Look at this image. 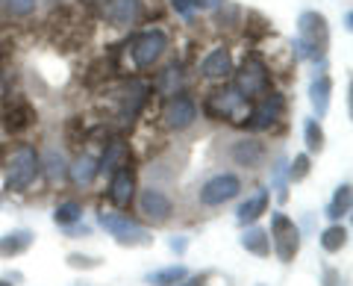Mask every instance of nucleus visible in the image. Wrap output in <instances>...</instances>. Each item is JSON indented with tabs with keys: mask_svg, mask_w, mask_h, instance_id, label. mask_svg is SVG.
<instances>
[{
	"mask_svg": "<svg viewBox=\"0 0 353 286\" xmlns=\"http://www.w3.org/2000/svg\"><path fill=\"white\" fill-rule=\"evenodd\" d=\"M103 15L115 27H132L145 15V0H106Z\"/></svg>",
	"mask_w": 353,
	"mask_h": 286,
	"instance_id": "12",
	"label": "nucleus"
},
{
	"mask_svg": "<svg viewBox=\"0 0 353 286\" xmlns=\"http://www.w3.org/2000/svg\"><path fill=\"white\" fill-rule=\"evenodd\" d=\"M0 286H15L12 280H0Z\"/></svg>",
	"mask_w": 353,
	"mask_h": 286,
	"instance_id": "40",
	"label": "nucleus"
},
{
	"mask_svg": "<svg viewBox=\"0 0 353 286\" xmlns=\"http://www.w3.org/2000/svg\"><path fill=\"white\" fill-rule=\"evenodd\" d=\"M285 115V97L280 92H265L259 95L253 106L248 109V118H245V127L253 130V133H262V130H271L277 121Z\"/></svg>",
	"mask_w": 353,
	"mask_h": 286,
	"instance_id": "6",
	"label": "nucleus"
},
{
	"mask_svg": "<svg viewBox=\"0 0 353 286\" xmlns=\"http://www.w3.org/2000/svg\"><path fill=\"white\" fill-rule=\"evenodd\" d=\"M350 207H353V189H350V183H341L336 189V195H333V201L327 204L324 216L330 218V222H339V218H345L350 213Z\"/></svg>",
	"mask_w": 353,
	"mask_h": 286,
	"instance_id": "21",
	"label": "nucleus"
},
{
	"mask_svg": "<svg viewBox=\"0 0 353 286\" xmlns=\"http://www.w3.org/2000/svg\"><path fill=\"white\" fill-rule=\"evenodd\" d=\"M309 171H312V157L309 153H297V157L289 162V183H303L309 178Z\"/></svg>",
	"mask_w": 353,
	"mask_h": 286,
	"instance_id": "30",
	"label": "nucleus"
},
{
	"mask_svg": "<svg viewBox=\"0 0 353 286\" xmlns=\"http://www.w3.org/2000/svg\"><path fill=\"white\" fill-rule=\"evenodd\" d=\"M303 142H306V153H321L324 145H327V136H324V127L318 118H306L303 121Z\"/></svg>",
	"mask_w": 353,
	"mask_h": 286,
	"instance_id": "24",
	"label": "nucleus"
},
{
	"mask_svg": "<svg viewBox=\"0 0 353 286\" xmlns=\"http://www.w3.org/2000/svg\"><path fill=\"white\" fill-rule=\"evenodd\" d=\"M324 286H341L339 269H324Z\"/></svg>",
	"mask_w": 353,
	"mask_h": 286,
	"instance_id": "37",
	"label": "nucleus"
},
{
	"mask_svg": "<svg viewBox=\"0 0 353 286\" xmlns=\"http://www.w3.org/2000/svg\"><path fill=\"white\" fill-rule=\"evenodd\" d=\"M39 171H41V157L36 153V148L21 145L15 151V157L9 160L3 189L6 192H27L30 186H32V180L39 178Z\"/></svg>",
	"mask_w": 353,
	"mask_h": 286,
	"instance_id": "3",
	"label": "nucleus"
},
{
	"mask_svg": "<svg viewBox=\"0 0 353 286\" xmlns=\"http://www.w3.org/2000/svg\"><path fill=\"white\" fill-rule=\"evenodd\" d=\"M347 236H350L347 227L339 225V222H333V225H330L324 233H321V248L327 251V254H339V251L347 245Z\"/></svg>",
	"mask_w": 353,
	"mask_h": 286,
	"instance_id": "26",
	"label": "nucleus"
},
{
	"mask_svg": "<svg viewBox=\"0 0 353 286\" xmlns=\"http://www.w3.org/2000/svg\"><path fill=\"white\" fill-rule=\"evenodd\" d=\"M197 121V104L192 101L189 95H171L168 101H165V106H162V124L168 127V130H189L192 124Z\"/></svg>",
	"mask_w": 353,
	"mask_h": 286,
	"instance_id": "10",
	"label": "nucleus"
},
{
	"mask_svg": "<svg viewBox=\"0 0 353 286\" xmlns=\"http://www.w3.org/2000/svg\"><path fill=\"white\" fill-rule=\"evenodd\" d=\"M121 166H127V145H124V142H112V145L106 148L103 157L97 160V169L112 174V171L121 169Z\"/></svg>",
	"mask_w": 353,
	"mask_h": 286,
	"instance_id": "27",
	"label": "nucleus"
},
{
	"mask_svg": "<svg viewBox=\"0 0 353 286\" xmlns=\"http://www.w3.org/2000/svg\"><path fill=\"white\" fill-rule=\"evenodd\" d=\"M65 263H68L71 269H101V263H103V260L85 257V254H77V251H74V254H68V260H65Z\"/></svg>",
	"mask_w": 353,
	"mask_h": 286,
	"instance_id": "36",
	"label": "nucleus"
},
{
	"mask_svg": "<svg viewBox=\"0 0 353 286\" xmlns=\"http://www.w3.org/2000/svg\"><path fill=\"white\" fill-rule=\"evenodd\" d=\"M248 21H250V24H245V30H248L250 39H262V36H268V32H271V21L265 18L262 12H253V9H250Z\"/></svg>",
	"mask_w": 353,
	"mask_h": 286,
	"instance_id": "34",
	"label": "nucleus"
},
{
	"mask_svg": "<svg viewBox=\"0 0 353 286\" xmlns=\"http://www.w3.org/2000/svg\"><path fill=\"white\" fill-rule=\"evenodd\" d=\"M32 242H36V233H32V230H27V227L12 230V233L0 236V260H12V257L27 254V251L32 248Z\"/></svg>",
	"mask_w": 353,
	"mask_h": 286,
	"instance_id": "16",
	"label": "nucleus"
},
{
	"mask_svg": "<svg viewBox=\"0 0 353 286\" xmlns=\"http://www.w3.org/2000/svg\"><path fill=\"white\" fill-rule=\"evenodd\" d=\"M345 30H353V12H345Z\"/></svg>",
	"mask_w": 353,
	"mask_h": 286,
	"instance_id": "39",
	"label": "nucleus"
},
{
	"mask_svg": "<svg viewBox=\"0 0 353 286\" xmlns=\"http://www.w3.org/2000/svg\"><path fill=\"white\" fill-rule=\"evenodd\" d=\"M39 0H0V9L9 15V18H30L36 12Z\"/></svg>",
	"mask_w": 353,
	"mask_h": 286,
	"instance_id": "31",
	"label": "nucleus"
},
{
	"mask_svg": "<svg viewBox=\"0 0 353 286\" xmlns=\"http://www.w3.org/2000/svg\"><path fill=\"white\" fill-rule=\"evenodd\" d=\"M185 278H189V269L185 266H168V269H159V271H150L148 278H145V283H150V286H176V283H183Z\"/></svg>",
	"mask_w": 353,
	"mask_h": 286,
	"instance_id": "25",
	"label": "nucleus"
},
{
	"mask_svg": "<svg viewBox=\"0 0 353 286\" xmlns=\"http://www.w3.org/2000/svg\"><path fill=\"white\" fill-rule=\"evenodd\" d=\"M32 118H36V113L30 109V104H15L12 109H6L3 124H6L9 133H24V130L32 124Z\"/></svg>",
	"mask_w": 353,
	"mask_h": 286,
	"instance_id": "22",
	"label": "nucleus"
},
{
	"mask_svg": "<svg viewBox=\"0 0 353 286\" xmlns=\"http://www.w3.org/2000/svg\"><path fill=\"white\" fill-rule=\"evenodd\" d=\"M241 192V180L239 174L233 171H221L215 174V178H209L203 186H201V204L203 207H224L227 201H233V198H239Z\"/></svg>",
	"mask_w": 353,
	"mask_h": 286,
	"instance_id": "9",
	"label": "nucleus"
},
{
	"mask_svg": "<svg viewBox=\"0 0 353 286\" xmlns=\"http://www.w3.org/2000/svg\"><path fill=\"white\" fill-rule=\"evenodd\" d=\"M165 50H168V36L162 30H145L132 39V62L141 71L153 68L165 57Z\"/></svg>",
	"mask_w": 353,
	"mask_h": 286,
	"instance_id": "8",
	"label": "nucleus"
},
{
	"mask_svg": "<svg viewBox=\"0 0 353 286\" xmlns=\"http://www.w3.org/2000/svg\"><path fill=\"white\" fill-rule=\"evenodd\" d=\"M239 245L248 251V254H256V257H271V239H268V230L256 227V225H248V230L239 236Z\"/></svg>",
	"mask_w": 353,
	"mask_h": 286,
	"instance_id": "19",
	"label": "nucleus"
},
{
	"mask_svg": "<svg viewBox=\"0 0 353 286\" xmlns=\"http://www.w3.org/2000/svg\"><path fill=\"white\" fill-rule=\"evenodd\" d=\"M171 6H174L176 15L189 18L192 12H197V9H209V0H171Z\"/></svg>",
	"mask_w": 353,
	"mask_h": 286,
	"instance_id": "35",
	"label": "nucleus"
},
{
	"mask_svg": "<svg viewBox=\"0 0 353 286\" xmlns=\"http://www.w3.org/2000/svg\"><path fill=\"white\" fill-rule=\"evenodd\" d=\"M139 213L153 225H165L171 218V213H174V204H171V198L165 192H159V189H153L150 186V189H145L139 195Z\"/></svg>",
	"mask_w": 353,
	"mask_h": 286,
	"instance_id": "11",
	"label": "nucleus"
},
{
	"mask_svg": "<svg viewBox=\"0 0 353 286\" xmlns=\"http://www.w3.org/2000/svg\"><path fill=\"white\" fill-rule=\"evenodd\" d=\"M215 3H221V0H215Z\"/></svg>",
	"mask_w": 353,
	"mask_h": 286,
	"instance_id": "41",
	"label": "nucleus"
},
{
	"mask_svg": "<svg viewBox=\"0 0 353 286\" xmlns=\"http://www.w3.org/2000/svg\"><path fill=\"white\" fill-rule=\"evenodd\" d=\"M176 86H180V65L174 62V65H168V68L162 71L157 89H159L162 95H176Z\"/></svg>",
	"mask_w": 353,
	"mask_h": 286,
	"instance_id": "33",
	"label": "nucleus"
},
{
	"mask_svg": "<svg viewBox=\"0 0 353 286\" xmlns=\"http://www.w3.org/2000/svg\"><path fill=\"white\" fill-rule=\"evenodd\" d=\"M97 174H101V169H97V160L88 157V153H83V157L71 166V180L77 186H92L97 180Z\"/></svg>",
	"mask_w": 353,
	"mask_h": 286,
	"instance_id": "23",
	"label": "nucleus"
},
{
	"mask_svg": "<svg viewBox=\"0 0 353 286\" xmlns=\"http://www.w3.org/2000/svg\"><path fill=\"white\" fill-rule=\"evenodd\" d=\"M41 169H44V174H48L50 180H62V178H65V171H68V169H65V162H62V157H59L57 151H48V153H44Z\"/></svg>",
	"mask_w": 353,
	"mask_h": 286,
	"instance_id": "32",
	"label": "nucleus"
},
{
	"mask_svg": "<svg viewBox=\"0 0 353 286\" xmlns=\"http://www.w3.org/2000/svg\"><path fill=\"white\" fill-rule=\"evenodd\" d=\"M233 68L236 65L227 48H212L201 62V74L206 80H227V77H233Z\"/></svg>",
	"mask_w": 353,
	"mask_h": 286,
	"instance_id": "15",
	"label": "nucleus"
},
{
	"mask_svg": "<svg viewBox=\"0 0 353 286\" xmlns=\"http://www.w3.org/2000/svg\"><path fill=\"white\" fill-rule=\"evenodd\" d=\"M171 251L183 254V251H185V239H171Z\"/></svg>",
	"mask_w": 353,
	"mask_h": 286,
	"instance_id": "38",
	"label": "nucleus"
},
{
	"mask_svg": "<svg viewBox=\"0 0 353 286\" xmlns=\"http://www.w3.org/2000/svg\"><path fill=\"white\" fill-rule=\"evenodd\" d=\"M145 101H148V86L139 83V80H132L124 89V95H121V113H124L127 118L139 115V109L145 106Z\"/></svg>",
	"mask_w": 353,
	"mask_h": 286,
	"instance_id": "20",
	"label": "nucleus"
},
{
	"mask_svg": "<svg viewBox=\"0 0 353 286\" xmlns=\"http://www.w3.org/2000/svg\"><path fill=\"white\" fill-rule=\"evenodd\" d=\"M271 248L277 254L280 263H292L301 251V227L294 225V218H289L285 213H274L271 216V230H268Z\"/></svg>",
	"mask_w": 353,
	"mask_h": 286,
	"instance_id": "5",
	"label": "nucleus"
},
{
	"mask_svg": "<svg viewBox=\"0 0 353 286\" xmlns=\"http://www.w3.org/2000/svg\"><path fill=\"white\" fill-rule=\"evenodd\" d=\"M330 97H333V77H330V74H318L312 80V86H309V101H312V109H315L318 121L327 115Z\"/></svg>",
	"mask_w": 353,
	"mask_h": 286,
	"instance_id": "18",
	"label": "nucleus"
},
{
	"mask_svg": "<svg viewBox=\"0 0 353 286\" xmlns=\"http://www.w3.org/2000/svg\"><path fill=\"white\" fill-rule=\"evenodd\" d=\"M268 189H259V192H253L248 201H241L239 204V210H236V222L241 227H248V225H256L259 222V216L268 210Z\"/></svg>",
	"mask_w": 353,
	"mask_h": 286,
	"instance_id": "17",
	"label": "nucleus"
},
{
	"mask_svg": "<svg viewBox=\"0 0 353 286\" xmlns=\"http://www.w3.org/2000/svg\"><path fill=\"white\" fill-rule=\"evenodd\" d=\"M233 86L245 101H256L259 95L271 89V71L259 53H248L239 68H233Z\"/></svg>",
	"mask_w": 353,
	"mask_h": 286,
	"instance_id": "2",
	"label": "nucleus"
},
{
	"mask_svg": "<svg viewBox=\"0 0 353 286\" xmlns=\"http://www.w3.org/2000/svg\"><path fill=\"white\" fill-rule=\"evenodd\" d=\"M265 157H268V148H265L256 136H245V139L233 142V148H230V160L241 169H259Z\"/></svg>",
	"mask_w": 353,
	"mask_h": 286,
	"instance_id": "14",
	"label": "nucleus"
},
{
	"mask_svg": "<svg viewBox=\"0 0 353 286\" xmlns=\"http://www.w3.org/2000/svg\"><path fill=\"white\" fill-rule=\"evenodd\" d=\"M83 218V204L80 201H62L57 210H53V222L59 227H74Z\"/></svg>",
	"mask_w": 353,
	"mask_h": 286,
	"instance_id": "28",
	"label": "nucleus"
},
{
	"mask_svg": "<svg viewBox=\"0 0 353 286\" xmlns=\"http://www.w3.org/2000/svg\"><path fill=\"white\" fill-rule=\"evenodd\" d=\"M248 109V101L239 95V89L233 83L221 86V89H212L203 101V115L212 121H224V118H236L239 113Z\"/></svg>",
	"mask_w": 353,
	"mask_h": 286,
	"instance_id": "7",
	"label": "nucleus"
},
{
	"mask_svg": "<svg viewBox=\"0 0 353 286\" xmlns=\"http://www.w3.org/2000/svg\"><path fill=\"white\" fill-rule=\"evenodd\" d=\"M101 227L124 248H148L153 245V233L124 213H101Z\"/></svg>",
	"mask_w": 353,
	"mask_h": 286,
	"instance_id": "4",
	"label": "nucleus"
},
{
	"mask_svg": "<svg viewBox=\"0 0 353 286\" xmlns=\"http://www.w3.org/2000/svg\"><path fill=\"white\" fill-rule=\"evenodd\" d=\"M330 50V24L321 12L306 9L297 18V39H294V57L303 62H324Z\"/></svg>",
	"mask_w": 353,
	"mask_h": 286,
	"instance_id": "1",
	"label": "nucleus"
},
{
	"mask_svg": "<svg viewBox=\"0 0 353 286\" xmlns=\"http://www.w3.org/2000/svg\"><path fill=\"white\" fill-rule=\"evenodd\" d=\"M136 198V174H132L130 166H121L112 171L109 178V201H112L118 210H127Z\"/></svg>",
	"mask_w": 353,
	"mask_h": 286,
	"instance_id": "13",
	"label": "nucleus"
},
{
	"mask_svg": "<svg viewBox=\"0 0 353 286\" xmlns=\"http://www.w3.org/2000/svg\"><path fill=\"white\" fill-rule=\"evenodd\" d=\"M241 18H245V12H241V6H233L230 0H221L218 9H215V24L224 27V30H233L241 24Z\"/></svg>",
	"mask_w": 353,
	"mask_h": 286,
	"instance_id": "29",
	"label": "nucleus"
}]
</instances>
